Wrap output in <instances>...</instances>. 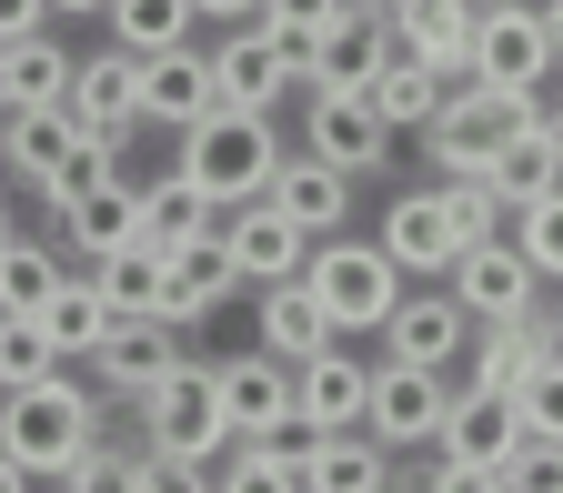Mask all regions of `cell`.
Here are the masks:
<instances>
[{
  "instance_id": "obj_49",
  "label": "cell",
  "mask_w": 563,
  "mask_h": 493,
  "mask_svg": "<svg viewBox=\"0 0 563 493\" xmlns=\"http://www.w3.org/2000/svg\"><path fill=\"white\" fill-rule=\"evenodd\" d=\"M543 11H553V51H563V0H543Z\"/></svg>"
},
{
  "instance_id": "obj_29",
  "label": "cell",
  "mask_w": 563,
  "mask_h": 493,
  "mask_svg": "<svg viewBox=\"0 0 563 493\" xmlns=\"http://www.w3.org/2000/svg\"><path fill=\"white\" fill-rule=\"evenodd\" d=\"M60 282H70V272H60L51 232H11V242H0V322H41Z\"/></svg>"
},
{
  "instance_id": "obj_51",
  "label": "cell",
  "mask_w": 563,
  "mask_h": 493,
  "mask_svg": "<svg viewBox=\"0 0 563 493\" xmlns=\"http://www.w3.org/2000/svg\"><path fill=\"white\" fill-rule=\"evenodd\" d=\"M473 11H504V0H473Z\"/></svg>"
},
{
  "instance_id": "obj_40",
  "label": "cell",
  "mask_w": 563,
  "mask_h": 493,
  "mask_svg": "<svg viewBox=\"0 0 563 493\" xmlns=\"http://www.w3.org/2000/svg\"><path fill=\"white\" fill-rule=\"evenodd\" d=\"M60 373V352L41 322H0V393H21V383H51Z\"/></svg>"
},
{
  "instance_id": "obj_44",
  "label": "cell",
  "mask_w": 563,
  "mask_h": 493,
  "mask_svg": "<svg viewBox=\"0 0 563 493\" xmlns=\"http://www.w3.org/2000/svg\"><path fill=\"white\" fill-rule=\"evenodd\" d=\"M504 493H563V443H533L523 434V453L504 463Z\"/></svg>"
},
{
  "instance_id": "obj_6",
  "label": "cell",
  "mask_w": 563,
  "mask_h": 493,
  "mask_svg": "<svg viewBox=\"0 0 563 493\" xmlns=\"http://www.w3.org/2000/svg\"><path fill=\"white\" fill-rule=\"evenodd\" d=\"M553 11H533V0H504V11H483V31H473V81L483 91H543L553 81Z\"/></svg>"
},
{
  "instance_id": "obj_38",
  "label": "cell",
  "mask_w": 563,
  "mask_h": 493,
  "mask_svg": "<svg viewBox=\"0 0 563 493\" xmlns=\"http://www.w3.org/2000/svg\"><path fill=\"white\" fill-rule=\"evenodd\" d=\"M131 473H141V434H131V443H121V434H101V443L70 463L51 493H131Z\"/></svg>"
},
{
  "instance_id": "obj_34",
  "label": "cell",
  "mask_w": 563,
  "mask_h": 493,
  "mask_svg": "<svg viewBox=\"0 0 563 493\" xmlns=\"http://www.w3.org/2000/svg\"><path fill=\"white\" fill-rule=\"evenodd\" d=\"M111 41L131 51V61H162V51H181L191 31H201V11H191V0H111Z\"/></svg>"
},
{
  "instance_id": "obj_52",
  "label": "cell",
  "mask_w": 563,
  "mask_h": 493,
  "mask_svg": "<svg viewBox=\"0 0 563 493\" xmlns=\"http://www.w3.org/2000/svg\"><path fill=\"white\" fill-rule=\"evenodd\" d=\"M553 322H563V303H553Z\"/></svg>"
},
{
  "instance_id": "obj_50",
  "label": "cell",
  "mask_w": 563,
  "mask_h": 493,
  "mask_svg": "<svg viewBox=\"0 0 563 493\" xmlns=\"http://www.w3.org/2000/svg\"><path fill=\"white\" fill-rule=\"evenodd\" d=\"M11 232H21V222H11V201H0V242H11Z\"/></svg>"
},
{
  "instance_id": "obj_48",
  "label": "cell",
  "mask_w": 563,
  "mask_h": 493,
  "mask_svg": "<svg viewBox=\"0 0 563 493\" xmlns=\"http://www.w3.org/2000/svg\"><path fill=\"white\" fill-rule=\"evenodd\" d=\"M0 493H41V483H31V473H21L11 453H0Z\"/></svg>"
},
{
  "instance_id": "obj_31",
  "label": "cell",
  "mask_w": 563,
  "mask_h": 493,
  "mask_svg": "<svg viewBox=\"0 0 563 493\" xmlns=\"http://www.w3.org/2000/svg\"><path fill=\"white\" fill-rule=\"evenodd\" d=\"M493 191H504L514 211H533L543 191H563V121H553V111H533V121H523V141L493 162Z\"/></svg>"
},
{
  "instance_id": "obj_12",
  "label": "cell",
  "mask_w": 563,
  "mask_h": 493,
  "mask_svg": "<svg viewBox=\"0 0 563 493\" xmlns=\"http://www.w3.org/2000/svg\"><path fill=\"white\" fill-rule=\"evenodd\" d=\"M191 363V342H181V322H162V313H121L111 322V342L91 352V373H101V403H141L162 373H181Z\"/></svg>"
},
{
  "instance_id": "obj_37",
  "label": "cell",
  "mask_w": 563,
  "mask_h": 493,
  "mask_svg": "<svg viewBox=\"0 0 563 493\" xmlns=\"http://www.w3.org/2000/svg\"><path fill=\"white\" fill-rule=\"evenodd\" d=\"M443 201H453L463 242H504V232H514V201L493 191V172H453V182H443Z\"/></svg>"
},
{
  "instance_id": "obj_35",
  "label": "cell",
  "mask_w": 563,
  "mask_h": 493,
  "mask_svg": "<svg viewBox=\"0 0 563 493\" xmlns=\"http://www.w3.org/2000/svg\"><path fill=\"white\" fill-rule=\"evenodd\" d=\"M211 493H302V443H232L211 463Z\"/></svg>"
},
{
  "instance_id": "obj_21",
  "label": "cell",
  "mask_w": 563,
  "mask_h": 493,
  "mask_svg": "<svg viewBox=\"0 0 563 493\" xmlns=\"http://www.w3.org/2000/svg\"><path fill=\"white\" fill-rule=\"evenodd\" d=\"M51 232H60V252H121V242H141V182L131 172H111V182H91V191H70V201H51Z\"/></svg>"
},
{
  "instance_id": "obj_2",
  "label": "cell",
  "mask_w": 563,
  "mask_h": 493,
  "mask_svg": "<svg viewBox=\"0 0 563 493\" xmlns=\"http://www.w3.org/2000/svg\"><path fill=\"white\" fill-rule=\"evenodd\" d=\"M292 162L282 152V131H272V111H201L191 131H181V162L172 172H191L222 211H242V201H262L272 191V172Z\"/></svg>"
},
{
  "instance_id": "obj_54",
  "label": "cell",
  "mask_w": 563,
  "mask_h": 493,
  "mask_svg": "<svg viewBox=\"0 0 563 493\" xmlns=\"http://www.w3.org/2000/svg\"><path fill=\"white\" fill-rule=\"evenodd\" d=\"M0 121H11V111H0Z\"/></svg>"
},
{
  "instance_id": "obj_3",
  "label": "cell",
  "mask_w": 563,
  "mask_h": 493,
  "mask_svg": "<svg viewBox=\"0 0 563 493\" xmlns=\"http://www.w3.org/2000/svg\"><path fill=\"white\" fill-rule=\"evenodd\" d=\"M302 282H312V303L332 313V332H383L393 303L412 293L402 262H393L383 242H363V232H322L312 262H302Z\"/></svg>"
},
{
  "instance_id": "obj_45",
  "label": "cell",
  "mask_w": 563,
  "mask_h": 493,
  "mask_svg": "<svg viewBox=\"0 0 563 493\" xmlns=\"http://www.w3.org/2000/svg\"><path fill=\"white\" fill-rule=\"evenodd\" d=\"M191 11H201L211 31H242V21H262V0H191Z\"/></svg>"
},
{
  "instance_id": "obj_13",
  "label": "cell",
  "mask_w": 563,
  "mask_h": 493,
  "mask_svg": "<svg viewBox=\"0 0 563 493\" xmlns=\"http://www.w3.org/2000/svg\"><path fill=\"white\" fill-rule=\"evenodd\" d=\"M373 242L402 262V282H453V262L473 252L463 222H453V201H443V182H433V191H402V201L383 211V232H373Z\"/></svg>"
},
{
  "instance_id": "obj_55",
  "label": "cell",
  "mask_w": 563,
  "mask_h": 493,
  "mask_svg": "<svg viewBox=\"0 0 563 493\" xmlns=\"http://www.w3.org/2000/svg\"><path fill=\"white\" fill-rule=\"evenodd\" d=\"M553 121H563V111H553Z\"/></svg>"
},
{
  "instance_id": "obj_42",
  "label": "cell",
  "mask_w": 563,
  "mask_h": 493,
  "mask_svg": "<svg viewBox=\"0 0 563 493\" xmlns=\"http://www.w3.org/2000/svg\"><path fill=\"white\" fill-rule=\"evenodd\" d=\"M514 403H523V434H533V443H563V352H553V363H543Z\"/></svg>"
},
{
  "instance_id": "obj_46",
  "label": "cell",
  "mask_w": 563,
  "mask_h": 493,
  "mask_svg": "<svg viewBox=\"0 0 563 493\" xmlns=\"http://www.w3.org/2000/svg\"><path fill=\"white\" fill-rule=\"evenodd\" d=\"M51 21V0H0V41H21V31H41Z\"/></svg>"
},
{
  "instance_id": "obj_1",
  "label": "cell",
  "mask_w": 563,
  "mask_h": 493,
  "mask_svg": "<svg viewBox=\"0 0 563 493\" xmlns=\"http://www.w3.org/2000/svg\"><path fill=\"white\" fill-rule=\"evenodd\" d=\"M101 434H111V403H101V383H70V373H51V383L0 393V453H11L31 483H60V473L81 463Z\"/></svg>"
},
{
  "instance_id": "obj_25",
  "label": "cell",
  "mask_w": 563,
  "mask_h": 493,
  "mask_svg": "<svg viewBox=\"0 0 563 493\" xmlns=\"http://www.w3.org/2000/svg\"><path fill=\"white\" fill-rule=\"evenodd\" d=\"M211 232H222V201H211L191 172H152V182H141V242H152V252H191Z\"/></svg>"
},
{
  "instance_id": "obj_11",
  "label": "cell",
  "mask_w": 563,
  "mask_h": 493,
  "mask_svg": "<svg viewBox=\"0 0 563 493\" xmlns=\"http://www.w3.org/2000/svg\"><path fill=\"white\" fill-rule=\"evenodd\" d=\"M443 413H453V373H412V363H373V413H363V434L383 453H422L443 434Z\"/></svg>"
},
{
  "instance_id": "obj_53",
  "label": "cell",
  "mask_w": 563,
  "mask_h": 493,
  "mask_svg": "<svg viewBox=\"0 0 563 493\" xmlns=\"http://www.w3.org/2000/svg\"><path fill=\"white\" fill-rule=\"evenodd\" d=\"M0 51H11V41H0Z\"/></svg>"
},
{
  "instance_id": "obj_47",
  "label": "cell",
  "mask_w": 563,
  "mask_h": 493,
  "mask_svg": "<svg viewBox=\"0 0 563 493\" xmlns=\"http://www.w3.org/2000/svg\"><path fill=\"white\" fill-rule=\"evenodd\" d=\"M81 11L101 21V11H111V0H51V21H81Z\"/></svg>"
},
{
  "instance_id": "obj_43",
  "label": "cell",
  "mask_w": 563,
  "mask_h": 493,
  "mask_svg": "<svg viewBox=\"0 0 563 493\" xmlns=\"http://www.w3.org/2000/svg\"><path fill=\"white\" fill-rule=\"evenodd\" d=\"M131 493H211V463H181V453H152V443H141Z\"/></svg>"
},
{
  "instance_id": "obj_8",
  "label": "cell",
  "mask_w": 563,
  "mask_h": 493,
  "mask_svg": "<svg viewBox=\"0 0 563 493\" xmlns=\"http://www.w3.org/2000/svg\"><path fill=\"white\" fill-rule=\"evenodd\" d=\"M553 352H563V322L533 303L523 322H473V342H463V393H523L543 363H553Z\"/></svg>"
},
{
  "instance_id": "obj_24",
  "label": "cell",
  "mask_w": 563,
  "mask_h": 493,
  "mask_svg": "<svg viewBox=\"0 0 563 493\" xmlns=\"http://www.w3.org/2000/svg\"><path fill=\"white\" fill-rule=\"evenodd\" d=\"M252 332H262V352L272 363H312V352H332L342 332H332V313L312 303V282H272V293H252Z\"/></svg>"
},
{
  "instance_id": "obj_36",
  "label": "cell",
  "mask_w": 563,
  "mask_h": 493,
  "mask_svg": "<svg viewBox=\"0 0 563 493\" xmlns=\"http://www.w3.org/2000/svg\"><path fill=\"white\" fill-rule=\"evenodd\" d=\"M162 272H172V252H152V242H121V252L91 262V282L111 293V313H162Z\"/></svg>"
},
{
  "instance_id": "obj_30",
  "label": "cell",
  "mask_w": 563,
  "mask_h": 493,
  "mask_svg": "<svg viewBox=\"0 0 563 493\" xmlns=\"http://www.w3.org/2000/svg\"><path fill=\"white\" fill-rule=\"evenodd\" d=\"M453 91H463V81H443L422 51H393V61H383V81H373V111H383L393 131H433Z\"/></svg>"
},
{
  "instance_id": "obj_20",
  "label": "cell",
  "mask_w": 563,
  "mask_h": 493,
  "mask_svg": "<svg viewBox=\"0 0 563 493\" xmlns=\"http://www.w3.org/2000/svg\"><path fill=\"white\" fill-rule=\"evenodd\" d=\"M443 463H473V473H504L523 453V403L514 393H463L453 383V413H443V434H433Z\"/></svg>"
},
{
  "instance_id": "obj_22",
  "label": "cell",
  "mask_w": 563,
  "mask_h": 493,
  "mask_svg": "<svg viewBox=\"0 0 563 493\" xmlns=\"http://www.w3.org/2000/svg\"><path fill=\"white\" fill-rule=\"evenodd\" d=\"M70 121H81L91 141H131V131H141V61H131L121 41L70 70Z\"/></svg>"
},
{
  "instance_id": "obj_10",
  "label": "cell",
  "mask_w": 563,
  "mask_h": 493,
  "mask_svg": "<svg viewBox=\"0 0 563 493\" xmlns=\"http://www.w3.org/2000/svg\"><path fill=\"white\" fill-rule=\"evenodd\" d=\"M222 252H232V272H242V293H272V282H302V262H312V232L282 211L272 191L262 201H242V211H222Z\"/></svg>"
},
{
  "instance_id": "obj_19",
  "label": "cell",
  "mask_w": 563,
  "mask_h": 493,
  "mask_svg": "<svg viewBox=\"0 0 563 493\" xmlns=\"http://www.w3.org/2000/svg\"><path fill=\"white\" fill-rule=\"evenodd\" d=\"M393 51H402V41H393V11H342V21L302 51V81H312V91H373Z\"/></svg>"
},
{
  "instance_id": "obj_18",
  "label": "cell",
  "mask_w": 563,
  "mask_h": 493,
  "mask_svg": "<svg viewBox=\"0 0 563 493\" xmlns=\"http://www.w3.org/2000/svg\"><path fill=\"white\" fill-rule=\"evenodd\" d=\"M533 293H543V272L523 262V242L504 232V242H473L463 262H453V303L473 313V322H523L533 313Z\"/></svg>"
},
{
  "instance_id": "obj_15",
  "label": "cell",
  "mask_w": 563,
  "mask_h": 493,
  "mask_svg": "<svg viewBox=\"0 0 563 493\" xmlns=\"http://www.w3.org/2000/svg\"><path fill=\"white\" fill-rule=\"evenodd\" d=\"M211 81H222V111H272L282 91L302 101V61L282 51L262 21H242V31H222V41H211Z\"/></svg>"
},
{
  "instance_id": "obj_7",
  "label": "cell",
  "mask_w": 563,
  "mask_h": 493,
  "mask_svg": "<svg viewBox=\"0 0 563 493\" xmlns=\"http://www.w3.org/2000/svg\"><path fill=\"white\" fill-rule=\"evenodd\" d=\"M302 152L363 182V172L393 162V121L373 111V91H312V81H302Z\"/></svg>"
},
{
  "instance_id": "obj_16",
  "label": "cell",
  "mask_w": 563,
  "mask_h": 493,
  "mask_svg": "<svg viewBox=\"0 0 563 493\" xmlns=\"http://www.w3.org/2000/svg\"><path fill=\"white\" fill-rule=\"evenodd\" d=\"M363 413H373V363L363 352H312V363L292 373V423H302V443L312 434H363Z\"/></svg>"
},
{
  "instance_id": "obj_26",
  "label": "cell",
  "mask_w": 563,
  "mask_h": 493,
  "mask_svg": "<svg viewBox=\"0 0 563 493\" xmlns=\"http://www.w3.org/2000/svg\"><path fill=\"white\" fill-rule=\"evenodd\" d=\"M242 293V272H232V252H222V232H211V242H191V252H172V272H162V322H211V313H222Z\"/></svg>"
},
{
  "instance_id": "obj_28",
  "label": "cell",
  "mask_w": 563,
  "mask_h": 493,
  "mask_svg": "<svg viewBox=\"0 0 563 493\" xmlns=\"http://www.w3.org/2000/svg\"><path fill=\"white\" fill-rule=\"evenodd\" d=\"M272 201L292 211V222H302L312 242H322V232H342V222H352V172H332V162L292 152V162L272 172Z\"/></svg>"
},
{
  "instance_id": "obj_33",
  "label": "cell",
  "mask_w": 563,
  "mask_h": 493,
  "mask_svg": "<svg viewBox=\"0 0 563 493\" xmlns=\"http://www.w3.org/2000/svg\"><path fill=\"white\" fill-rule=\"evenodd\" d=\"M70 70H81V61L60 51V31H51V21H41V31H21L11 51H0V111H11V101H70Z\"/></svg>"
},
{
  "instance_id": "obj_4",
  "label": "cell",
  "mask_w": 563,
  "mask_h": 493,
  "mask_svg": "<svg viewBox=\"0 0 563 493\" xmlns=\"http://www.w3.org/2000/svg\"><path fill=\"white\" fill-rule=\"evenodd\" d=\"M131 434L152 443V453H181V463H222L242 434H232V413H222V373L211 363H181L162 373L152 393L131 403Z\"/></svg>"
},
{
  "instance_id": "obj_32",
  "label": "cell",
  "mask_w": 563,
  "mask_h": 493,
  "mask_svg": "<svg viewBox=\"0 0 563 493\" xmlns=\"http://www.w3.org/2000/svg\"><path fill=\"white\" fill-rule=\"evenodd\" d=\"M111 293H101V282L91 272H70L60 282V293H51V313H41V332H51V352H60V363H91V352L111 342Z\"/></svg>"
},
{
  "instance_id": "obj_14",
  "label": "cell",
  "mask_w": 563,
  "mask_h": 493,
  "mask_svg": "<svg viewBox=\"0 0 563 493\" xmlns=\"http://www.w3.org/2000/svg\"><path fill=\"white\" fill-rule=\"evenodd\" d=\"M222 373V413H232V434L242 443H302V423H292V363H272V352H232V363H211Z\"/></svg>"
},
{
  "instance_id": "obj_9",
  "label": "cell",
  "mask_w": 563,
  "mask_h": 493,
  "mask_svg": "<svg viewBox=\"0 0 563 493\" xmlns=\"http://www.w3.org/2000/svg\"><path fill=\"white\" fill-rule=\"evenodd\" d=\"M473 342V313L453 303V282H412L383 322V363H412V373H453Z\"/></svg>"
},
{
  "instance_id": "obj_39",
  "label": "cell",
  "mask_w": 563,
  "mask_h": 493,
  "mask_svg": "<svg viewBox=\"0 0 563 493\" xmlns=\"http://www.w3.org/2000/svg\"><path fill=\"white\" fill-rule=\"evenodd\" d=\"M342 11H352V0H262V31H272L282 51L302 61V51H312V41H322V31H332Z\"/></svg>"
},
{
  "instance_id": "obj_41",
  "label": "cell",
  "mask_w": 563,
  "mask_h": 493,
  "mask_svg": "<svg viewBox=\"0 0 563 493\" xmlns=\"http://www.w3.org/2000/svg\"><path fill=\"white\" fill-rule=\"evenodd\" d=\"M514 242H523V262L543 282H563V191H543L533 211H514Z\"/></svg>"
},
{
  "instance_id": "obj_27",
  "label": "cell",
  "mask_w": 563,
  "mask_h": 493,
  "mask_svg": "<svg viewBox=\"0 0 563 493\" xmlns=\"http://www.w3.org/2000/svg\"><path fill=\"white\" fill-rule=\"evenodd\" d=\"M302 493H393V453L373 434H312L302 443Z\"/></svg>"
},
{
  "instance_id": "obj_17",
  "label": "cell",
  "mask_w": 563,
  "mask_h": 493,
  "mask_svg": "<svg viewBox=\"0 0 563 493\" xmlns=\"http://www.w3.org/2000/svg\"><path fill=\"white\" fill-rule=\"evenodd\" d=\"M81 121H70V101H11V121H0V172H21L31 191H51L70 162H81Z\"/></svg>"
},
{
  "instance_id": "obj_23",
  "label": "cell",
  "mask_w": 563,
  "mask_h": 493,
  "mask_svg": "<svg viewBox=\"0 0 563 493\" xmlns=\"http://www.w3.org/2000/svg\"><path fill=\"white\" fill-rule=\"evenodd\" d=\"M201 111H222V81H211V51L181 41L162 61H141V121H162V131H191Z\"/></svg>"
},
{
  "instance_id": "obj_5",
  "label": "cell",
  "mask_w": 563,
  "mask_h": 493,
  "mask_svg": "<svg viewBox=\"0 0 563 493\" xmlns=\"http://www.w3.org/2000/svg\"><path fill=\"white\" fill-rule=\"evenodd\" d=\"M523 121H533L523 91H483V81H463V91L443 101V121L422 131V162H433L443 182H453V172H493V162L523 141Z\"/></svg>"
}]
</instances>
